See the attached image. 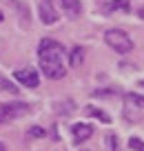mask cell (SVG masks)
I'll return each instance as SVG.
<instances>
[{
  "mask_svg": "<svg viewBox=\"0 0 144 151\" xmlns=\"http://www.w3.org/2000/svg\"><path fill=\"white\" fill-rule=\"evenodd\" d=\"M31 111L27 102H9V104H0V124L9 122V120H16L20 116H27Z\"/></svg>",
  "mask_w": 144,
  "mask_h": 151,
  "instance_id": "3957f363",
  "label": "cell"
},
{
  "mask_svg": "<svg viewBox=\"0 0 144 151\" xmlns=\"http://www.w3.org/2000/svg\"><path fill=\"white\" fill-rule=\"evenodd\" d=\"M44 129H42V127H31V129H29V136H31V138H44Z\"/></svg>",
  "mask_w": 144,
  "mask_h": 151,
  "instance_id": "5bb4252c",
  "label": "cell"
},
{
  "mask_svg": "<svg viewBox=\"0 0 144 151\" xmlns=\"http://www.w3.org/2000/svg\"><path fill=\"white\" fill-rule=\"evenodd\" d=\"M38 14H40V20L44 24H53V22H58V18H60L58 9H53V2H51V0H40Z\"/></svg>",
  "mask_w": 144,
  "mask_h": 151,
  "instance_id": "5b68a950",
  "label": "cell"
},
{
  "mask_svg": "<svg viewBox=\"0 0 144 151\" xmlns=\"http://www.w3.org/2000/svg\"><path fill=\"white\" fill-rule=\"evenodd\" d=\"M84 113L91 116V118H98L100 122H104V124H111V116H109L104 109H98V107H93V104H87V107H84Z\"/></svg>",
  "mask_w": 144,
  "mask_h": 151,
  "instance_id": "ba28073f",
  "label": "cell"
},
{
  "mask_svg": "<svg viewBox=\"0 0 144 151\" xmlns=\"http://www.w3.org/2000/svg\"><path fill=\"white\" fill-rule=\"evenodd\" d=\"M107 142H109V147H111V151H117V149H120V140H117L115 136H109Z\"/></svg>",
  "mask_w": 144,
  "mask_h": 151,
  "instance_id": "9a60e30c",
  "label": "cell"
},
{
  "mask_svg": "<svg viewBox=\"0 0 144 151\" xmlns=\"http://www.w3.org/2000/svg\"><path fill=\"white\" fill-rule=\"evenodd\" d=\"M142 85H144V80H142Z\"/></svg>",
  "mask_w": 144,
  "mask_h": 151,
  "instance_id": "d6986e66",
  "label": "cell"
},
{
  "mask_svg": "<svg viewBox=\"0 0 144 151\" xmlns=\"http://www.w3.org/2000/svg\"><path fill=\"white\" fill-rule=\"evenodd\" d=\"M0 22H2V11H0Z\"/></svg>",
  "mask_w": 144,
  "mask_h": 151,
  "instance_id": "ac0fdd59",
  "label": "cell"
},
{
  "mask_svg": "<svg viewBox=\"0 0 144 151\" xmlns=\"http://www.w3.org/2000/svg\"><path fill=\"white\" fill-rule=\"evenodd\" d=\"M71 133H73V140L75 142H82V140H89V138H91L93 127H91V124H87V122H78V124L71 127Z\"/></svg>",
  "mask_w": 144,
  "mask_h": 151,
  "instance_id": "8992f818",
  "label": "cell"
},
{
  "mask_svg": "<svg viewBox=\"0 0 144 151\" xmlns=\"http://www.w3.org/2000/svg\"><path fill=\"white\" fill-rule=\"evenodd\" d=\"M14 80H18L22 87H29V89H36L40 85V78H38V71L31 69V67H24V69H16L14 71Z\"/></svg>",
  "mask_w": 144,
  "mask_h": 151,
  "instance_id": "277c9868",
  "label": "cell"
},
{
  "mask_svg": "<svg viewBox=\"0 0 144 151\" xmlns=\"http://www.w3.org/2000/svg\"><path fill=\"white\" fill-rule=\"evenodd\" d=\"M129 147H131L133 151H144V142L140 140V138H131V140H129Z\"/></svg>",
  "mask_w": 144,
  "mask_h": 151,
  "instance_id": "4fadbf2b",
  "label": "cell"
},
{
  "mask_svg": "<svg viewBox=\"0 0 144 151\" xmlns=\"http://www.w3.org/2000/svg\"><path fill=\"white\" fill-rule=\"evenodd\" d=\"M84 47H73L71 49V53H69V65L71 67H80L82 65V60H84Z\"/></svg>",
  "mask_w": 144,
  "mask_h": 151,
  "instance_id": "30bf717a",
  "label": "cell"
},
{
  "mask_svg": "<svg viewBox=\"0 0 144 151\" xmlns=\"http://www.w3.org/2000/svg\"><path fill=\"white\" fill-rule=\"evenodd\" d=\"M0 151H7V147H5V145H2V142H0Z\"/></svg>",
  "mask_w": 144,
  "mask_h": 151,
  "instance_id": "e0dca14e",
  "label": "cell"
},
{
  "mask_svg": "<svg viewBox=\"0 0 144 151\" xmlns=\"http://www.w3.org/2000/svg\"><path fill=\"white\" fill-rule=\"evenodd\" d=\"M104 11L107 14H113V11H129V0H111L104 5Z\"/></svg>",
  "mask_w": 144,
  "mask_h": 151,
  "instance_id": "9c48e42d",
  "label": "cell"
},
{
  "mask_svg": "<svg viewBox=\"0 0 144 151\" xmlns=\"http://www.w3.org/2000/svg\"><path fill=\"white\" fill-rule=\"evenodd\" d=\"M138 14H140V18H144V7H140V11H138Z\"/></svg>",
  "mask_w": 144,
  "mask_h": 151,
  "instance_id": "2e32d148",
  "label": "cell"
},
{
  "mask_svg": "<svg viewBox=\"0 0 144 151\" xmlns=\"http://www.w3.org/2000/svg\"><path fill=\"white\" fill-rule=\"evenodd\" d=\"M104 42L117 53H129L131 49H133V40H131L124 31H120V29H109V31L104 33Z\"/></svg>",
  "mask_w": 144,
  "mask_h": 151,
  "instance_id": "7a4b0ae2",
  "label": "cell"
},
{
  "mask_svg": "<svg viewBox=\"0 0 144 151\" xmlns=\"http://www.w3.org/2000/svg\"><path fill=\"white\" fill-rule=\"evenodd\" d=\"M0 91H7V93L16 96V93H18V87H16L11 80H7V78H2V76H0Z\"/></svg>",
  "mask_w": 144,
  "mask_h": 151,
  "instance_id": "7c38bea8",
  "label": "cell"
},
{
  "mask_svg": "<svg viewBox=\"0 0 144 151\" xmlns=\"http://www.w3.org/2000/svg\"><path fill=\"white\" fill-rule=\"evenodd\" d=\"M60 5H62V11L69 18H78L82 14V2L80 0H60Z\"/></svg>",
  "mask_w": 144,
  "mask_h": 151,
  "instance_id": "52a82bcc",
  "label": "cell"
},
{
  "mask_svg": "<svg viewBox=\"0 0 144 151\" xmlns=\"http://www.w3.org/2000/svg\"><path fill=\"white\" fill-rule=\"evenodd\" d=\"M38 56H40V69L47 78L51 80H60L67 76L64 67V47L53 38H42L40 47H38Z\"/></svg>",
  "mask_w": 144,
  "mask_h": 151,
  "instance_id": "6da1fadb",
  "label": "cell"
},
{
  "mask_svg": "<svg viewBox=\"0 0 144 151\" xmlns=\"http://www.w3.org/2000/svg\"><path fill=\"white\" fill-rule=\"evenodd\" d=\"M124 107H133V109H142V111H144V96H140V93H129V96H126Z\"/></svg>",
  "mask_w": 144,
  "mask_h": 151,
  "instance_id": "8fae6325",
  "label": "cell"
}]
</instances>
